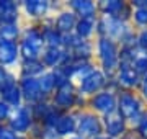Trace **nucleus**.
<instances>
[{
    "label": "nucleus",
    "instance_id": "nucleus-1",
    "mask_svg": "<svg viewBox=\"0 0 147 139\" xmlns=\"http://www.w3.org/2000/svg\"><path fill=\"white\" fill-rule=\"evenodd\" d=\"M18 49H20V57L23 61L41 59L42 51L46 49L41 26L25 28L21 31V38L18 41Z\"/></svg>",
    "mask_w": 147,
    "mask_h": 139
},
{
    "label": "nucleus",
    "instance_id": "nucleus-2",
    "mask_svg": "<svg viewBox=\"0 0 147 139\" xmlns=\"http://www.w3.org/2000/svg\"><path fill=\"white\" fill-rule=\"evenodd\" d=\"M33 124H34V119H33V115H31V110L28 105H23V107H18V108H13L8 121H7V126L16 133L18 136H26L30 134Z\"/></svg>",
    "mask_w": 147,
    "mask_h": 139
},
{
    "label": "nucleus",
    "instance_id": "nucleus-3",
    "mask_svg": "<svg viewBox=\"0 0 147 139\" xmlns=\"http://www.w3.org/2000/svg\"><path fill=\"white\" fill-rule=\"evenodd\" d=\"M0 100L8 103L11 108H18L25 105V100H23L20 90V79L10 70H8L3 84L0 85Z\"/></svg>",
    "mask_w": 147,
    "mask_h": 139
},
{
    "label": "nucleus",
    "instance_id": "nucleus-4",
    "mask_svg": "<svg viewBox=\"0 0 147 139\" xmlns=\"http://www.w3.org/2000/svg\"><path fill=\"white\" fill-rule=\"evenodd\" d=\"M20 90L23 95V100H25V105H34L38 102L46 100L38 79H20Z\"/></svg>",
    "mask_w": 147,
    "mask_h": 139
},
{
    "label": "nucleus",
    "instance_id": "nucleus-5",
    "mask_svg": "<svg viewBox=\"0 0 147 139\" xmlns=\"http://www.w3.org/2000/svg\"><path fill=\"white\" fill-rule=\"evenodd\" d=\"M15 64H20V49L18 43H8L0 41V65L2 67H11Z\"/></svg>",
    "mask_w": 147,
    "mask_h": 139
},
{
    "label": "nucleus",
    "instance_id": "nucleus-6",
    "mask_svg": "<svg viewBox=\"0 0 147 139\" xmlns=\"http://www.w3.org/2000/svg\"><path fill=\"white\" fill-rule=\"evenodd\" d=\"M65 57H67V54L62 48H46L41 54V62L46 67V70H54L64 65Z\"/></svg>",
    "mask_w": 147,
    "mask_h": 139
},
{
    "label": "nucleus",
    "instance_id": "nucleus-7",
    "mask_svg": "<svg viewBox=\"0 0 147 139\" xmlns=\"http://www.w3.org/2000/svg\"><path fill=\"white\" fill-rule=\"evenodd\" d=\"M18 72H20V79H39L46 72V67L42 65L41 59H31V61L21 59L18 64Z\"/></svg>",
    "mask_w": 147,
    "mask_h": 139
},
{
    "label": "nucleus",
    "instance_id": "nucleus-8",
    "mask_svg": "<svg viewBox=\"0 0 147 139\" xmlns=\"http://www.w3.org/2000/svg\"><path fill=\"white\" fill-rule=\"evenodd\" d=\"M20 8L28 18H44L49 11V3L42 0H26L20 5Z\"/></svg>",
    "mask_w": 147,
    "mask_h": 139
},
{
    "label": "nucleus",
    "instance_id": "nucleus-9",
    "mask_svg": "<svg viewBox=\"0 0 147 139\" xmlns=\"http://www.w3.org/2000/svg\"><path fill=\"white\" fill-rule=\"evenodd\" d=\"M20 5L10 0H0V22L2 25L8 23H18L20 20Z\"/></svg>",
    "mask_w": 147,
    "mask_h": 139
},
{
    "label": "nucleus",
    "instance_id": "nucleus-10",
    "mask_svg": "<svg viewBox=\"0 0 147 139\" xmlns=\"http://www.w3.org/2000/svg\"><path fill=\"white\" fill-rule=\"evenodd\" d=\"M74 100H75V96L70 92L69 85L59 87L53 95V107L56 110H65V108H70L74 105Z\"/></svg>",
    "mask_w": 147,
    "mask_h": 139
},
{
    "label": "nucleus",
    "instance_id": "nucleus-11",
    "mask_svg": "<svg viewBox=\"0 0 147 139\" xmlns=\"http://www.w3.org/2000/svg\"><path fill=\"white\" fill-rule=\"evenodd\" d=\"M21 38V28L18 23H8L0 26V41L18 43Z\"/></svg>",
    "mask_w": 147,
    "mask_h": 139
},
{
    "label": "nucleus",
    "instance_id": "nucleus-12",
    "mask_svg": "<svg viewBox=\"0 0 147 139\" xmlns=\"http://www.w3.org/2000/svg\"><path fill=\"white\" fill-rule=\"evenodd\" d=\"M38 82H39V87H41L42 95L44 96L54 95V92L57 90V85H56V75H54L53 70H46V72L38 79Z\"/></svg>",
    "mask_w": 147,
    "mask_h": 139
},
{
    "label": "nucleus",
    "instance_id": "nucleus-13",
    "mask_svg": "<svg viewBox=\"0 0 147 139\" xmlns=\"http://www.w3.org/2000/svg\"><path fill=\"white\" fill-rule=\"evenodd\" d=\"M56 133L59 136H67V134H72L75 129H77V123L72 116H67V115H61V118L57 119V123L54 126Z\"/></svg>",
    "mask_w": 147,
    "mask_h": 139
},
{
    "label": "nucleus",
    "instance_id": "nucleus-14",
    "mask_svg": "<svg viewBox=\"0 0 147 139\" xmlns=\"http://www.w3.org/2000/svg\"><path fill=\"white\" fill-rule=\"evenodd\" d=\"M74 26H75V16H74V13H69V11L59 13V16L54 20V28H56L61 34L70 31Z\"/></svg>",
    "mask_w": 147,
    "mask_h": 139
},
{
    "label": "nucleus",
    "instance_id": "nucleus-15",
    "mask_svg": "<svg viewBox=\"0 0 147 139\" xmlns=\"http://www.w3.org/2000/svg\"><path fill=\"white\" fill-rule=\"evenodd\" d=\"M79 133L82 134H96L100 131V126H98V121H96V118H90L87 116L85 119H82L79 123Z\"/></svg>",
    "mask_w": 147,
    "mask_h": 139
},
{
    "label": "nucleus",
    "instance_id": "nucleus-16",
    "mask_svg": "<svg viewBox=\"0 0 147 139\" xmlns=\"http://www.w3.org/2000/svg\"><path fill=\"white\" fill-rule=\"evenodd\" d=\"M119 105H121L119 108H121V111H123L124 116H132V115L136 113V110H137V103H136V100H134V96H131V95H123L121 96Z\"/></svg>",
    "mask_w": 147,
    "mask_h": 139
},
{
    "label": "nucleus",
    "instance_id": "nucleus-17",
    "mask_svg": "<svg viewBox=\"0 0 147 139\" xmlns=\"http://www.w3.org/2000/svg\"><path fill=\"white\" fill-rule=\"evenodd\" d=\"M101 84H103V77H101L98 72H95V74H92L90 77H85L84 84L80 85V88H84V92H93L95 88H98Z\"/></svg>",
    "mask_w": 147,
    "mask_h": 139
},
{
    "label": "nucleus",
    "instance_id": "nucleus-18",
    "mask_svg": "<svg viewBox=\"0 0 147 139\" xmlns=\"http://www.w3.org/2000/svg\"><path fill=\"white\" fill-rule=\"evenodd\" d=\"M93 105L98 108V110H101V111H111L115 102H113V96L111 95H108V93H101V95H98L93 100Z\"/></svg>",
    "mask_w": 147,
    "mask_h": 139
},
{
    "label": "nucleus",
    "instance_id": "nucleus-19",
    "mask_svg": "<svg viewBox=\"0 0 147 139\" xmlns=\"http://www.w3.org/2000/svg\"><path fill=\"white\" fill-rule=\"evenodd\" d=\"M106 129L110 134H119L121 129H123V121L119 118H111L106 121Z\"/></svg>",
    "mask_w": 147,
    "mask_h": 139
},
{
    "label": "nucleus",
    "instance_id": "nucleus-20",
    "mask_svg": "<svg viewBox=\"0 0 147 139\" xmlns=\"http://www.w3.org/2000/svg\"><path fill=\"white\" fill-rule=\"evenodd\" d=\"M11 111H13V108L8 103H5L3 100H0V124H7Z\"/></svg>",
    "mask_w": 147,
    "mask_h": 139
},
{
    "label": "nucleus",
    "instance_id": "nucleus-21",
    "mask_svg": "<svg viewBox=\"0 0 147 139\" xmlns=\"http://www.w3.org/2000/svg\"><path fill=\"white\" fill-rule=\"evenodd\" d=\"M0 139H28L26 136H18L7 124H0Z\"/></svg>",
    "mask_w": 147,
    "mask_h": 139
},
{
    "label": "nucleus",
    "instance_id": "nucleus-22",
    "mask_svg": "<svg viewBox=\"0 0 147 139\" xmlns=\"http://www.w3.org/2000/svg\"><path fill=\"white\" fill-rule=\"evenodd\" d=\"M92 25H93V20L92 18H84L82 22L77 25V31H79V34L82 36V34H88L90 31H92Z\"/></svg>",
    "mask_w": 147,
    "mask_h": 139
},
{
    "label": "nucleus",
    "instance_id": "nucleus-23",
    "mask_svg": "<svg viewBox=\"0 0 147 139\" xmlns=\"http://www.w3.org/2000/svg\"><path fill=\"white\" fill-rule=\"evenodd\" d=\"M72 7L79 11V13H82V15H88L90 11L93 10V5L88 3V2H84V3H80V2H74Z\"/></svg>",
    "mask_w": 147,
    "mask_h": 139
},
{
    "label": "nucleus",
    "instance_id": "nucleus-24",
    "mask_svg": "<svg viewBox=\"0 0 147 139\" xmlns=\"http://www.w3.org/2000/svg\"><path fill=\"white\" fill-rule=\"evenodd\" d=\"M121 79L126 82V84H129V85H132V84H136V74H134V70L132 69H123V72H121Z\"/></svg>",
    "mask_w": 147,
    "mask_h": 139
},
{
    "label": "nucleus",
    "instance_id": "nucleus-25",
    "mask_svg": "<svg viewBox=\"0 0 147 139\" xmlns=\"http://www.w3.org/2000/svg\"><path fill=\"white\" fill-rule=\"evenodd\" d=\"M121 7H123V3H119V2H110V3H105V10L108 13H115L116 10H119Z\"/></svg>",
    "mask_w": 147,
    "mask_h": 139
},
{
    "label": "nucleus",
    "instance_id": "nucleus-26",
    "mask_svg": "<svg viewBox=\"0 0 147 139\" xmlns=\"http://www.w3.org/2000/svg\"><path fill=\"white\" fill-rule=\"evenodd\" d=\"M136 20L142 25H146L147 23V8H142V10H137L136 13Z\"/></svg>",
    "mask_w": 147,
    "mask_h": 139
},
{
    "label": "nucleus",
    "instance_id": "nucleus-27",
    "mask_svg": "<svg viewBox=\"0 0 147 139\" xmlns=\"http://www.w3.org/2000/svg\"><path fill=\"white\" fill-rule=\"evenodd\" d=\"M7 74H8V69H5V67H2V65H0V85L3 84V80H5Z\"/></svg>",
    "mask_w": 147,
    "mask_h": 139
},
{
    "label": "nucleus",
    "instance_id": "nucleus-28",
    "mask_svg": "<svg viewBox=\"0 0 147 139\" xmlns=\"http://www.w3.org/2000/svg\"><path fill=\"white\" fill-rule=\"evenodd\" d=\"M146 131H147V121H144V124H142V133L146 134Z\"/></svg>",
    "mask_w": 147,
    "mask_h": 139
},
{
    "label": "nucleus",
    "instance_id": "nucleus-29",
    "mask_svg": "<svg viewBox=\"0 0 147 139\" xmlns=\"http://www.w3.org/2000/svg\"><path fill=\"white\" fill-rule=\"evenodd\" d=\"M146 95H147V77H146Z\"/></svg>",
    "mask_w": 147,
    "mask_h": 139
},
{
    "label": "nucleus",
    "instance_id": "nucleus-30",
    "mask_svg": "<svg viewBox=\"0 0 147 139\" xmlns=\"http://www.w3.org/2000/svg\"><path fill=\"white\" fill-rule=\"evenodd\" d=\"M0 26H2V22H0Z\"/></svg>",
    "mask_w": 147,
    "mask_h": 139
},
{
    "label": "nucleus",
    "instance_id": "nucleus-31",
    "mask_svg": "<svg viewBox=\"0 0 147 139\" xmlns=\"http://www.w3.org/2000/svg\"><path fill=\"white\" fill-rule=\"evenodd\" d=\"M72 139H77V138H72Z\"/></svg>",
    "mask_w": 147,
    "mask_h": 139
}]
</instances>
